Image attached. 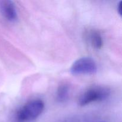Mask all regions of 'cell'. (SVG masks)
Returning <instances> with one entry per match:
<instances>
[{
	"label": "cell",
	"instance_id": "cell-4",
	"mask_svg": "<svg viewBox=\"0 0 122 122\" xmlns=\"http://www.w3.org/2000/svg\"><path fill=\"white\" fill-rule=\"evenodd\" d=\"M0 13L7 20L11 22L16 21L17 13L14 2L10 0L0 1Z\"/></svg>",
	"mask_w": 122,
	"mask_h": 122
},
{
	"label": "cell",
	"instance_id": "cell-5",
	"mask_svg": "<svg viewBox=\"0 0 122 122\" xmlns=\"http://www.w3.org/2000/svg\"><path fill=\"white\" fill-rule=\"evenodd\" d=\"M88 39L89 44L95 49H100L103 45L101 35L96 30H91L89 31L88 34Z\"/></svg>",
	"mask_w": 122,
	"mask_h": 122
},
{
	"label": "cell",
	"instance_id": "cell-1",
	"mask_svg": "<svg viewBox=\"0 0 122 122\" xmlns=\"http://www.w3.org/2000/svg\"><path fill=\"white\" fill-rule=\"evenodd\" d=\"M44 107L45 105L42 100H32L18 111L17 118L20 122H29L34 120L42 114Z\"/></svg>",
	"mask_w": 122,
	"mask_h": 122
},
{
	"label": "cell",
	"instance_id": "cell-3",
	"mask_svg": "<svg viewBox=\"0 0 122 122\" xmlns=\"http://www.w3.org/2000/svg\"><path fill=\"white\" fill-rule=\"evenodd\" d=\"M97 71V65L94 59L90 57H82L75 61L70 68L73 75H94Z\"/></svg>",
	"mask_w": 122,
	"mask_h": 122
},
{
	"label": "cell",
	"instance_id": "cell-6",
	"mask_svg": "<svg viewBox=\"0 0 122 122\" xmlns=\"http://www.w3.org/2000/svg\"><path fill=\"white\" fill-rule=\"evenodd\" d=\"M69 94V86L67 84H62L59 86L57 92V100L59 102L65 101L68 98Z\"/></svg>",
	"mask_w": 122,
	"mask_h": 122
},
{
	"label": "cell",
	"instance_id": "cell-7",
	"mask_svg": "<svg viewBox=\"0 0 122 122\" xmlns=\"http://www.w3.org/2000/svg\"><path fill=\"white\" fill-rule=\"evenodd\" d=\"M122 1H120V2H119V4H118V5H117L118 13H119V14H120V15H122Z\"/></svg>",
	"mask_w": 122,
	"mask_h": 122
},
{
	"label": "cell",
	"instance_id": "cell-2",
	"mask_svg": "<svg viewBox=\"0 0 122 122\" xmlns=\"http://www.w3.org/2000/svg\"><path fill=\"white\" fill-rule=\"evenodd\" d=\"M110 94L108 88L102 86H95L90 88L85 92L78 101L80 106H85L94 102L106 100Z\"/></svg>",
	"mask_w": 122,
	"mask_h": 122
}]
</instances>
